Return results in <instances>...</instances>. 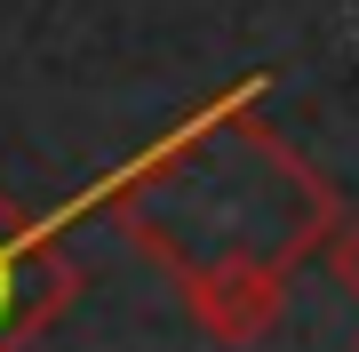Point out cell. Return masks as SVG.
<instances>
[{
    "label": "cell",
    "instance_id": "cell-2",
    "mask_svg": "<svg viewBox=\"0 0 359 352\" xmlns=\"http://www.w3.org/2000/svg\"><path fill=\"white\" fill-rule=\"evenodd\" d=\"M80 296V264L56 248V224H40L0 184V352H32Z\"/></svg>",
    "mask_w": 359,
    "mask_h": 352
},
{
    "label": "cell",
    "instance_id": "cell-3",
    "mask_svg": "<svg viewBox=\"0 0 359 352\" xmlns=\"http://www.w3.org/2000/svg\"><path fill=\"white\" fill-rule=\"evenodd\" d=\"M327 273H335V288H344V296H359V209L335 224V240H327Z\"/></svg>",
    "mask_w": 359,
    "mask_h": 352
},
{
    "label": "cell",
    "instance_id": "cell-1",
    "mask_svg": "<svg viewBox=\"0 0 359 352\" xmlns=\"http://www.w3.org/2000/svg\"><path fill=\"white\" fill-rule=\"evenodd\" d=\"M264 80L208 96L120 169L88 209H104L176 280L184 313L216 344H256L287 313V280L335 240V184L256 112Z\"/></svg>",
    "mask_w": 359,
    "mask_h": 352
}]
</instances>
